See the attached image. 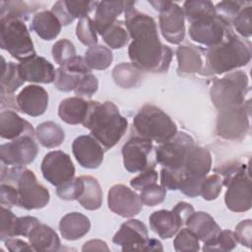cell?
<instances>
[{
	"mask_svg": "<svg viewBox=\"0 0 252 252\" xmlns=\"http://www.w3.org/2000/svg\"><path fill=\"white\" fill-rule=\"evenodd\" d=\"M124 12L125 26L133 38L128 48L132 64L142 71L166 72L172 59V50L160 42L155 20L139 12L135 2L127 1Z\"/></svg>",
	"mask_w": 252,
	"mask_h": 252,
	"instance_id": "1",
	"label": "cell"
},
{
	"mask_svg": "<svg viewBox=\"0 0 252 252\" xmlns=\"http://www.w3.org/2000/svg\"><path fill=\"white\" fill-rule=\"evenodd\" d=\"M83 126L91 131L92 136L105 149L113 148L125 134L128 121L111 101L91 100Z\"/></svg>",
	"mask_w": 252,
	"mask_h": 252,
	"instance_id": "2",
	"label": "cell"
},
{
	"mask_svg": "<svg viewBox=\"0 0 252 252\" xmlns=\"http://www.w3.org/2000/svg\"><path fill=\"white\" fill-rule=\"evenodd\" d=\"M16 184L19 192L18 206L26 210H35L44 208L50 199L48 190L40 183L34 173L29 168L21 165L12 167H1V183Z\"/></svg>",
	"mask_w": 252,
	"mask_h": 252,
	"instance_id": "3",
	"label": "cell"
},
{
	"mask_svg": "<svg viewBox=\"0 0 252 252\" xmlns=\"http://www.w3.org/2000/svg\"><path fill=\"white\" fill-rule=\"evenodd\" d=\"M207 68L217 75L245 66L251 59V45L231 33L221 43L207 50Z\"/></svg>",
	"mask_w": 252,
	"mask_h": 252,
	"instance_id": "4",
	"label": "cell"
},
{
	"mask_svg": "<svg viewBox=\"0 0 252 252\" xmlns=\"http://www.w3.org/2000/svg\"><path fill=\"white\" fill-rule=\"evenodd\" d=\"M133 126L139 136L162 144L175 136L176 124L160 108L153 105H144L135 115Z\"/></svg>",
	"mask_w": 252,
	"mask_h": 252,
	"instance_id": "5",
	"label": "cell"
},
{
	"mask_svg": "<svg viewBox=\"0 0 252 252\" xmlns=\"http://www.w3.org/2000/svg\"><path fill=\"white\" fill-rule=\"evenodd\" d=\"M0 44L19 61H26L34 56L35 50L25 21L2 16L0 19Z\"/></svg>",
	"mask_w": 252,
	"mask_h": 252,
	"instance_id": "6",
	"label": "cell"
},
{
	"mask_svg": "<svg viewBox=\"0 0 252 252\" xmlns=\"http://www.w3.org/2000/svg\"><path fill=\"white\" fill-rule=\"evenodd\" d=\"M248 90V77L243 71H234L217 80L210 91L211 99L219 111L243 105Z\"/></svg>",
	"mask_w": 252,
	"mask_h": 252,
	"instance_id": "7",
	"label": "cell"
},
{
	"mask_svg": "<svg viewBox=\"0 0 252 252\" xmlns=\"http://www.w3.org/2000/svg\"><path fill=\"white\" fill-rule=\"evenodd\" d=\"M113 243L121 246L122 251H162L159 240L149 238L148 228L139 220H129L121 224L114 234Z\"/></svg>",
	"mask_w": 252,
	"mask_h": 252,
	"instance_id": "8",
	"label": "cell"
},
{
	"mask_svg": "<svg viewBox=\"0 0 252 252\" xmlns=\"http://www.w3.org/2000/svg\"><path fill=\"white\" fill-rule=\"evenodd\" d=\"M227 187L224 195L226 207L236 213L246 212L252 206V185L248 164H242L240 169L228 179L222 181Z\"/></svg>",
	"mask_w": 252,
	"mask_h": 252,
	"instance_id": "9",
	"label": "cell"
},
{
	"mask_svg": "<svg viewBox=\"0 0 252 252\" xmlns=\"http://www.w3.org/2000/svg\"><path fill=\"white\" fill-rule=\"evenodd\" d=\"M159 12V29L162 36L172 44L184 39L185 25L183 9L176 3L168 1H149Z\"/></svg>",
	"mask_w": 252,
	"mask_h": 252,
	"instance_id": "10",
	"label": "cell"
},
{
	"mask_svg": "<svg viewBox=\"0 0 252 252\" xmlns=\"http://www.w3.org/2000/svg\"><path fill=\"white\" fill-rule=\"evenodd\" d=\"M194 147V140L184 132H177L173 138L156 149V160L165 168L181 169Z\"/></svg>",
	"mask_w": 252,
	"mask_h": 252,
	"instance_id": "11",
	"label": "cell"
},
{
	"mask_svg": "<svg viewBox=\"0 0 252 252\" xmlns=\"http://www.w3.org/2000/svg\"><path fill=\"white\" fill-rule=\"evenodd\" d=\"M231 33L230 24L218 15L191 23L189 27L191 39L209 47L221 43Z\"/></svg>",
	"mask_w": 252,
	"mask_h": 252,
	"instance_id": "12",
	"label": "cell"
},
{
	"mask_svg": "<svg viewBox=\"0 0 252 252\" xmlns=\"http://www.w3.org/2000/svg\"><path fill=\"white\" fill-rule=\"evenodd\" d=\"M151 140L141 136L130 138L122 147L123 163L129 172H142L149 168H155L156 161L151 158L153 152Z\"/></svg>",
	"mask_w": 252,
	"mask_h": 252,
	"instance_id": "13",
	"label": "cell"
},
{
	"mask_svg": "<svg viewBox=\"0 0 252 252\" xmlns=\"http://www.w3.org/2000/svg\"><path fill=\"white\" fill-rule=\"evenodd\" d=\"M249 129V110L244 105L220 111L217 119L218 135L226 140L242 139Z\"/></svg>",
	"mask_w": 252,
	"mask_h": 252,
	"instance_id": "14",
	"label": "cell"
},
{
	"mask_svg": "<svg viewBox=\"0 0 252 252\" xmlns=\"http://www.w3.org/2000/svg\"><path fill=\"white\" fill-rule=\"evenodd\" d=\"M40 168L43 177L56 187L71 180L75 175V166L70 156L62 151L46 154Z\"/></svg>",
	"mask_w": 252,
	"mask_h": 252,
	"instance_id": "15",
	"label": "cell"
},
{
	"mask_svg": "<svg viewBox=\"0 0 252 252\" xmlns=\"http://www.w3.org/2000/svg\"><path fill=\"white\" fill-rule=\"evenodd\" d=\"M38 147L32 137L24 136L3 144L0 147V158L6 165L25 166L34 160Z\"/></svg>",
	"mask_w": 252,
	"mask_h": 252,
	"instance_id": "16",
	"label": "cell"
},
{
	"mask_svg": "<svg viewBox=\"0 0 252 252\" xmlns=\"http://www.w3.org/2000/svg\"><path fill=\"white\" fill-rule=\"evenodd\" d=\"M108 208L122 218H132L142 211L140 196L123 184L113 185L107 196Z\"/></svg>",
	"mask_w": 252,
	"mask_h": 252,
	"instance_id": "17",
	"label": "cell"
},
{
	"mask_svg": "<svg viewBox=\"0 0 252 252\" xmlns=\"http://www.w3.org/2000/svg\"><path fill=\"white\" fill-rule=\"evenodd\" d=\"M75 158L85 168H97L103 160L102 146L90 135L77 137L72 144Z\"/></svg>",
	"mask_w": 252,
	"mask_h": 252,
	"instance_id": "18",
	"label": "cell"
},
{
	"mask_svg": "<svg viewBox=\"0 0 252 252\" xmlns=\"http://www.w3.org/2000/svg\"><path fill=\"white\" fill-rule=\"evenodd\" d=\"M88 73H91V68L87 65L85 58L75 56L56 69L54 86L62 92L73 91L79 85L82 77Z\"/></svg>",
	"mask_w": 252,
	"mask_h": 252,
	"instance_id": "19",
	"label": "cell"
},
{
	"mask_svg": "<svg viewBox=\"0 0 252 252\" xmlns=\"http://www.w3.org/2000/svg\"><path fill=\"white\" fill-rule=\"evenodd\" d=\"M16 101L19 110L36 117L45 112L48 106V94L40 86L29 85L19 93Z\"/></svg>",
	"mask_w": 252,
	"mask_h": 252,
	"instance_id": "20",
	"label": "cell"
},
{
	"mask_svg": "<svg viewBox=\"0 0 252 252\" xmlns=\"http://www.w3.org/2000/svg\"><path fill=\"white\" fill-rule=\"evenodd\" d=\"M22 78L27 82L49 84L54 82L56 70L43 57L34 56L18 64Z\"/></svg>",
	"mask_w": 252,
	"mask_h": 252,
	"instance_id": "21",
	"label": "cell"
},
{
	"mask_svg": "<svg viewBox=\"0 0 252 252\" xmlns=\"http://www.w3.org/2000/svg\"><path fill=\"white\" fill-rule=\"evenodd\" d=\"M0 136L3 139L15 140L24 136L34 137L32 125L13 110H4L0 114Z\"/></svg>",
	"mask_w": 252,
	"mask_h": 252,
	"instance_id": "22",
	"label": "cell"
},
{
	"mask_svg": "<svg viewBox=\"0 0 252 252\" xmlns=\"http://www.w3.org/2000/svg\"><path fill=\"white\" fill-rule=\"evenodd\" d=\"M184 224V221L173 210H159L150 216L151 228L162 239L174 236Z\"/></svg>",
	"mask_w": 252,
	"mask_h": 252,
	"instance_id": "23",
	"label": "cell"
},
{
	"mask_svg": "<svg viewBox=\"0 0 252 252\" xmlns=\"http://www.w3.org/2000/svg\"><path fill=\"white\" fill-rule=\"evenodd\" d=\"M212 156L210 152L201 147H193L189 152L183 170L186 177L204 180L211 170Z\"/></svg>",
	"mask_w": 252,
	"mask_h": 252,
	"instance_id": "24",
	"label": "cell"
},
{
	"mask_svg": "<svg viewBox=\"0 0 252 252\" xmlns=\"http://www.w3.org/2000/svg\"><path fill=\"white\" fill-rule=\"evenodd\" d=\"M185 224L203 242L213 239L220 230L213 217L205 212H194L187 219Z\"/></svg>",
	"mask_w": 252,
	"mask_h": 252,
	"instance_id": "25",
	"label": "cell"
},
{
	"mask_svg": "<svg viewBox=\"0 0 252 252\" xmlns=\"http://www.w3.org/2000/svg\"><path fill=\"white\" fill-rule=\"evenodd\" d=\"M90 107V101L79 96L63 99L58 107V115L67 124L76 125L85 121Z\"/></svg>",
	"mask_w": 252,
	"mask_h": 252,
	"instance_id": "26",
	"label": "cell"
},
{
	"mask_svg": "<svg viewBox=\"0 0 252 252\" xmlns=\"http://www.w3.org/2000/svg\"><path fill=\"white\" fill-rule=\"evenodd\" d=\"M28 238L33 250L37 252H53L60 248V239L57 233L43 223L34 226Z\"/></svg>",
	"mask_w": 252,
	"mask_h": 252,
	"instance_id": "27",
	"label": "cell"
},
{
	"mask_svg": "<svg viewBox=\"0 0 252 252\" xmlns=\"http://www.w3.org/2000/svg\"><path fill=\"white\" fill-rule=\"evenodd\" d=\"M90 228V220L85 215L77 212L65 215L59 222L60 233L67 240L82 238L89 232Z\"/></svg>",
	"mask_w": 252,
	"mask_h": 252,
	"instance_id": "28",
	"label": "cell"
},
{
	"mask_svg": "<svg viewBox=\"0 0 252 252\" xmlns=\"http://www.w3.org/2000/svg\"><path fill=\"white\" fill-rule=\"evenodd\" d=\"M126 4L127 1H101L97 3L94 22L99 34L117 21V17L125 11Z\"/></svg>",
	"mask_w": 252,
	"mask_h": 252,
	"instance_id": "29",
	"label": "cell"
},
{
	"mask_svg": "<svg viewBox=\"0 0 252 252\" xmlns=\"http://www.w3.org/2000/svg\"><path fill=\"white\" fill-rule=\"evenodd\" d=\"M61 27L57 17L47 10L36 13L31 24V29L44 40H52L57 37L61 32Z\"/></svg>",
	"mask_w": 252,
	"mask_h": 252,
	"instance_id": "30",
	"label": "cell"
},
{
	"mask_svg": "<svg viewBox=\"0 0 252 252\" xmlns=\"http://www.w3.org/2000/svg\"><path fill=\"white\" fill-rule=\"evenodd\" d=\"M178 70L181 73L193 74L202 70L203 59L200 49L194 45H181L176 50Z\"/></svg>",
	"mask_w": 252,
	"mask_h": 252,
	"instance_id": "31",
	"label": "cell"
},
{
	"mask_svg": "<svg viewBox=\"0 0 252 252\" xmlns=\"http://www.w3.org/2000/svg\"><path fill=\"white\" fill-rule=\"evenodd\" d=\"M84 189L77 199L81 206L87 210H97L102 204V190L97 180L90 175H83Z\"/></svg>",
	"mask_w": 252,
	"mask_h": 252,
	"instance_id": "32",
	"label": "cell"
},
{
	"mask_svg": "<svg viewBox=\"0 0 252 252\" xmlns=\"http://www.w3.org/2000/svg\"><path fill=\"white\" fill-rule=\"evenodd\" d=\"M35 136L38 142L45 148L51 149L60 146L64 139L65 133L61 126L53 121L40 123L35 130Z\"/></svg>",
	"mask_w": 252,
	"mask_h": 252,
	"instance_id": "33",
	"label": "cell"
},
{
	"mask_svg": "<svg viewBox=\"0 0 252 252\" xmlns=\"http://www.w3.org/2000/svg\"><path fill=\"white\" fill-rule=\"evenodd\" d=\"M2 77H1V94H13L26 81L22 78L18 64L6 62L2 57Z\"/></svg>",
	"mask_w": 252,
	"mask_h": 252,
	"instance_id": "34",
	"label": "cell"
},
{
	"mask_svg": "<svg viewBox=\"0 0 252 252\" xmlns=\"http://www.w3.org/2000/svg\"><path fill=\"white\" fill-rule=\"evenodd\" d=\"M184 16L188 22L194 23L196 21L214 17L217 15L214 4L211 1L205 0H189L185 1L183 4Z\"/></svg>",
	"mask_w": 252,
	"mask_h": 252,
	"instance_id": "35",
	"label": "cell"
},
{
	"mask_svg": "<svg viewBox=\"0 0 252 252\" xmlns=\"http://www.w3.org/2000/svg\"><path fill=\"white\" fill-rule=\"evenodd\" d=\"M112 77L118 86L125 89L138 86L141 80L139 69L136 68L132 63L125 62L115 66L112 71Z\"/></svg>",
	"mask_w": 252,
	"mask_h": 252,
	"instance_id": "36",
	"label": "cell"
},
{
	"mask_svg": "<svg viewBox=\"0 0 252 252\" xmlns=\"http://www.w3.org/2000/svg\"><path fill=\"white\" fill-rule=\"evenodd\" d=\"M112 59L111 50L103 45L91 46L85 53V61L91 69L104 70L110 66Z\"/></svg>",
	"mask_w": 252,
	"mask_h": 252,
	"instance_id": "37",
	"label": "cell"
},
{
	"mask_svg": "<svg viewBox=\"0 0 252 252\" xmlns=\"http://www.w3.org/2000/svg\"><path fill=\"white\" fill-rule=\"evenodd\" d=\"M100 35L102 36L104 42L113 49H118L125 46L130 37L125 24L118 20L108 27Z\"/></svg>",
	"mask_w": 252,
	"mask_h": 252,
	"instance_id": "38",
	"label": "cell"
},
{
	"mask_svg": "<svg viewBox=\"0 0 252 252\" xmlns=\"http://www.w3.org/2000/svg\"><path fill=\"white\" fill-rule=\"evenodd\" d=\"M237 239L235 233L231 230H220V232L211 240L204 242V251H230L235 248Z\"/></svg>",
	"mask_w": 252,
	"mask_h": 252,
	"instance_id": "39",
	"label": "cell"
},
{
	"mask_svg": "<svg viewBox=\"0 0 252 252\" xmlns=\"http://www.w3.org/2000/svg\"><path fill=\"white\" fill-rule=\"evenodd\" d=\"M35 9L24 1H0V16H10L21 19L23 21L28 20L29 15Z\"/></svg>",
	"mask_w": 252,
	"mask_h": 252,
	"instance_id": "40",
	"label": "cell"
},
{
	"mask_svg": "<svg viewBox=\"0 0 252 252\" xmlns=\"http://www.w3.org/2000/svg\"><path fill=\"white\" fill-rule=\"evenodd\" d=\"M76 35L79 40L87 46L91 47L96 45V29L94 26V22L89 16L79 20L76 27Z\"/></svg>",
	"mask_w": 252,
	"mask_h": 252,
	"instance_id": "41",
	"label": "cell"
},
{
	"mask_svg": "<svg viewBox=\"0 0 252 252\" xmlns=\"http://www.w3.org/2000/svg\"><path fill=\"white\" fill-rule=\"evenodd\" d=\"M173 245L175 251L178 252H196L200 249L198 237L189 228H182L177 232Z\"/></svg>",
	"mask_w": 252,
	"mask_h": 252,
	"instance_id": "42",
	"label": "cell"
},
{
	"mask_svg": "<svg viewBox=\"0 0 252 252\" xmlns=\"http://www.w3.org/2000/svg\"><path fill=\"white\" fill-rule=\"evenodd\" d=\"M52 56L54 61L62 66L69 60L77 56L75 46L67 38L59 39L52 46Z\"/></svg>",
	"mask_w": 252,
	"mask_h": 252,
	"instance_id": "43",
	"label": "cell"
},
{
	"mask_svg": "<svg viewBox=\"0 0 252 252\" xmlns=\"http://www.w3.org/2000/svg\"><path fill=\"white\" fill-rule=\"evenodd\" d=\"M84 189V180L82 176L74 177L66 183L57 186L56 193L62 200H77Z\"/></svg>",
	"mask_w": 252,
	"mask_h": 252,
	"instance_id": "44",
	"label": "cell"
},
{
	"mask_svg": "<svg viewBox=\"0 0 252 252\" xmlns=\"http://www.w3.org/2000/svg\"><path fill=\"white\" fill-rule=\"evenodd\" d=\"M252 6L249 4L243 7L232 20L236 32L243 37H250L252 34Z\"/></svg>",
	"mask_w": 252,
	"mask_h": 252,
	"instance_id": "45",
	"label": "cell"
},
{
	"mask_svg": "<svg viewBox=\"0 0 252 252\" xmlns=\"http://www.w3.org/2000/svg\"><path fill=\"white\" fill-rule=\"evenodd\" d=\"M222 185V179L218 173L206 176L201 184L200 195H202L205 200H215L220 194Z\"/></svg>",
	"mask_w": 252,
	"mask_h": 252,
	"instance_id": "46",
	"label": "cell"
},
{
	"mask_svg": "<svg viewBox=\"0 0 252 252\" xmlns=\"http://www.w3.org/2000/svg\"><path fill=\"white\" fill-rule=\"evenodd\" d=\"M65 7L67 10V13L72 21H74L77 18H84L88 17V15L97 6L96 1H66Z\"/></svg>",
	"mask_w": 252,
	"mask_h": 252,
	"instance_id": "47",
	"label": "cell"
},
{
	"mask_svg": "<svg viewBox=\"0 0 252 252\" xmlns=\"http://www.w3.org/2000/svg\"><path fill=\"white\" fill-rule=\"evenodd\" d=\"M185 178V172L181 169L161 168L160 170V184L165 189L177 190Z\"/></svg>",
	"mask_w": 252,
	"mask_h": 252,
	"instance_id": "48",
	"label": "cell"
},
{
	"mask_svg": "<svg viewBox=\"0 0 252 252\" xmlns=\"http://www.w3.org/2000/svg\"><path fill=\"white\" fill-rule=\"evenodd\" d=\"M166 196V189L161 185L153 184L144 190L140 195V199L142 203L149 207H155L165 199Z\"/></svg>",
	"mask_w": 252,
	"mask_h": 252,
	"instance_id": "49",
	"label": "cell"
},
{
	"mask_svg": "<svg viewBox=\"0 0 252 252\" xmlns=\"http://www.w3.org/2000/svg\"><path fill=\"white\" fill-rule=\"evenodd\" d=\"M245 4L243 1H221L217 4L215 9L218 16L230 24Z\"/></svg>",
	"mask_w": 252,
	"mask_h": 252,
	"instance_id": "50",
	"label": "cell"
},
{
	"mask_svg": "<svg viewBox=\"0 0 252 252\" xmlns=\"http://www.w3.org/2000/svg\"><path fill=\"white\" fill-rule=\"evenodd\" d=\"M17 217L9 210L1 206V225H0V239L5 241L9 237L14 236V226Z\"/></svg>",
	"mask_w": 252,
	"mask_h": 252,
	"instance_id": "51",
	"label": "cell"
},
{
	"mask_svg": "<svg viewBox=\"0 0 252 252\" xmlns=\"http://www.w3.org/2000/svg\"><path fill=\"white\" fill-rule=\"evenodd\" d=\"M98 88V82L97 79L94 75L92 73L85 74L77 88L74 90L76 94L80 96H86V97H91Z\"/></svg>",
	"mask_w": 252,
	"mask_h": 252,
	"instance_id": "52",
	"label": "cell"
},
{
	"mask_svg": "<svg viewBox=\"0 0 252 252\" xmlns=\"http://www.w3.org/2000/svg\"><path fill=\"white\" fill-rule=\"evenodd\" d=\"M158 180V172L155 170V168H149L147 170L142 171L138 176L134 177L130 181V185L132 188L142 191L145 188L156 184Z\"/></svg>",
	"mask_w": 252,
	"mask_h": 252,
	"instance_id": "53",
	"label": "cell"
},
{
	"mask_svg": "<svg viewBox=\"0 0 252 252\" xmlns=\"http://www.w3.org/2000/svg\"><path fill=\"white\" fill-rule=\"evenodd\" d=\"M0 203L2 207L11 208L19 203V192L17 187L11 183H1L0 186Z\"/></svg>",
	"mask_w": 252,
	"mask_h": 252,
	"instance_id": "54",
	"label": "cell"
},
{
	"mask_svg": "<svg viewBox=\"0 0 252 252\" xmlns=\"http://www.w3.org/2000/svg\"><path fill=\"white\" fill-rule=\"evenodd\" d=\"M39 223H40L39 220L34 217L27 216V217L17 218L15 221V226H14V236L23 235L28 237L30 232L32 230V228Z\"/></svg>",
	"mask_w": 252,
	"mask_h": 252,
	"instance_id": "55",
	"label": "cell"
},
{
	"mask_svg": "<svg viewBox=\"0 0 252 252\" xmlns=\"http://www.w3.org/2000/svg\"><path fill=\"white\" fill-rule=\"evenodd\" d=\"M235 236L237 242H240L243 246L251 247L252 239V221L251 220H245L240 221L235 227Z\"/></svg>",
	"mask_w": 252,
	"mask_h": 252,
	"instance_id": "56",
	"label": "cell"
},
{
	"mask_svg": "<svg viewBox=\"0 0 252 252\" xmlns=\"http://www.w3.org/2000/svg\"><path fill=\"white\" fill-rule=\"evenodd\" d=\"M6 248L11 252H18V251H34L31 244L27 243L24 240L19 238H12L9 237L5 240Z\"/></svg>",
	"mask_w": 252,
	"mask_h": 252,
	"instance_id": "57",
	"label": "cell"
},
{
	"mask_svg": "<svg viewBox=\"0 0 252 252\" xmlns=\"http://www.w3.org/2000/svg\"><path fill=\"white\" fill-rule=\"evenodd\" d=\"M172 210L179 216V218L184 221V223L186 222L187 219L194 213V208L186 202L177 203Z\"/></svg>",
	"mask_w": 252,
	"mask_h": 252,
	"instance_id": "58",
	"label": "cell"
},
{
	"mask_svg": "<svg viewBox=\"0 0 252 252\" xmlns=\"http://www.w3.org/2000/svg\"><path fill=\"white\" fill-rule=\"evenodd\" d=\"M83 251H95V250H98V251H101V250H105V251H108V247L106 245V243L102 240H98V239H95V240H90L88 242H86L82 248Z\"/></svg>",
	"mask_w": 252,
	"mask_h": 252,
	"instance_id": "59",
	"label": "cell"
}]
</instances>
